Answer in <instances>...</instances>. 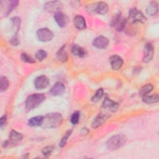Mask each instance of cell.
I'll list each match as a JSON object with an SVG mask.
<instances>
[{
  "label": "cell",
  "instance_id": "obj_11",
  "mask_svg": "<svg viewBox=\"0 0 159 159\" xmlns=\"http://www.w3.org/2000/svg\"><path fill=\"white\" fill-rule=\"evenodd\" d=\"M109 44V40L104 36H98L96 37L93 41V45L94 47L104 49L106 48Z\"/></svg>",
  "mask_w": 159,
  "mask_h": 159
},
{
  "label": "cell",
  "instance_id": "obj_9",
  "mask_svg": "<svg viewBox=\"0 0 159 159\" xmlns=\"http://www.w3.org/2000/svg\"><path fill=\"white\" fill-rule=\"evenodd\" d=\"M34 86L37 89H42L46 88L49 84V80L47 76L41 75L35 78L34 81Z\"/></svg>",
  "mask_w": 159,
  "mask_h": 159
},
{
  "label": "cell",
  "instance_id": "obj_13",
  "mask_svg": "<svg viewBox=\"0 0 159 159\" xmlns=\"http://www.w3.org/2000/svg\"><path fill=\"white\" fill-rule=\"evenodd\" d=\"M102 107L106 110H108L111 112H114L117 110L119 105L116 102L111 100V99L105 98L102 102Z\"/></svg>",
  "mask_w": 159,
  "mask_h": 159
},
{
  "label": "cell",
  "instance_id": "obj_23",
  "mask_svg": "<svg viewBox=\"0 0 159 159\" xmlns=\"http://www.w3.org/2000/svg\"><path fill=\"white\" fill-rule=\"evenodd\" d=\"M153 85L152 84H147L144 86H143L139 91V94H140L141 96H144L145 95H147V94L150 93L152 89H153Z\"/></svg>",
  "mask_w": 159,
  "mask_h": 159
},
{
  "label": "cell",
  "instance_id": "obj_18",
  "mask_svg": "<svg viewBox=\"0 0 159 159\" xmlns=\"http://www.w3.org/2000/svg\"><path fill=\"white\" fill-rule=\"evenodd\" d=\"M158 11V3L156 1H151L146 9V13L150 16H154L157 14Z\"/></svg>",
  "mask_w": 159,
  "mask_h": 159
},
{
  "label": "cell",
  "instance_id": "obj_10",
  "mask_svg": "<svg viewBox=\"0 0 159 159\" xmlns=\"http://www.w3.org/2000/svg\"><path fill=\"white\" fill-rule=\"evenodd\" d=\"M109 63L111 64L112 69L116 71L120 70L124 63V61L122 58L117 55H112L109 58Z\"/></svg>",
  "mask_w": 159,
  "mask_h": 159
},
{
  "label": "cell",
  "instance_id": "obj_17",
  "mask_svg": "<svg viewBox=\"0 0 159 159\" xmlns=\"http://www.w3.org/2000/svg\"><path fill=\"white\" fill-rule=\"evenodd\" d=\"M71 51V53L74 55L77 56L78 57H81V58L84 57L87 53L86 50L84 48H83L76 44H74L72 45Z\"/></svg>",
  "mask_w": 159,
  "mask_h": 159
},
{
  "label": "cell",
  "instance_id": "obj_5",
  "mask_svg": "<svg viewBox=\"0 0 159 159\" xmlns=\"http://www.w3.org/2000/svg\"><path fill=\"white\" fill-rule=\"evenodd\" d=\"M129 20L132 24L136 22L143 23L147 20V17L137 8H132L128 12Z\"/></svg>",
  "mask_w": 159,
  "mask_h": 159
},
{
  "label": "cell",
  "instance_id": "obj_26",
  "mask_svg": "<svg viewBox=\"0 0 159 159\" xmlns=\"http://www.w3.org/2000/svg\"><path fill=\"white\" fill-rule=\"evenodd\" d=\"M19 1H9L7 8L5 12V16H7L14 8H16L18 5Z\"/></svg>",
  "mask_w": 159,
  "mask_h": 159
},
{
  "label": "cell",
  "instance_id": "obj_12",
  "mask_svg": "<svg viewBox=\"0 0 159 159\" xmlns=\"http://www.w3.org/2000/svg\"><path fill=\"white\" fill-rule=\"evenodd\" d=\"M65 91V85L61 82L56 83L50 89L49 93L53 96H60L63 94Z\"/></svg>",
  "mask_w": 159,
  "mask_h": 159
},
{
  "label": "cell",
  "instance_id": "obj_30",
  "mask_svg": "<svg viewBox=\"0 0 159 159\" xmlns=\"http://www.w3.org/2000/svg\"><path fill=\"white\" fill-rule=\"evenodd\" d=\"M20 59L22 61L29 63H34L35 62V60L32 58L30 56H29L28 54L25 53H22L20 55Z\"/></svg>",
  "mask_w": 159,
  "mask_h": 159
},
{
  "label": "cell",
  "instance_id": "obj_16",
  "mask_svg": "<svg viewBox=\"0 0 159 159\" xmlns=\"http://www.w3.org/2000/svg\"><path fill=\"white\" fill-rule=\"evenodd\" d=\"M73 22L75 27L80 30H84L86 28V23L85 19L80 15H77L74 17Z\"/></svg>",
  "mask_w": 159,
  "mask_h": 159
},
{
  "label": "cell",
  "instance_id": "obj_6",
  "mask_svg": "<svg viewBox=\"0 0 159 159\" xmlns=\"http://www.w3.org/2000/svg\"><path fill=\"white\" fill-rule=\"evenodd\" d=\"M37 37L38 39L43 42H49L53 38V32L47 28H41L37 31Z\"/></svg>",
  "mask_w": 159,
  "mask_h": 159
},
{
  "label": "cell",
  "instance_id": "obj_25",
  "mask_svg": "<svg viewBox=\"0 0 159 159\" xmlns=\"http://www.w3.org/2000/svg\"><path fill=\"white\" fill-rule=\"evenodd\" d=\"M9 81L5 76H1L0 78V89L1 92L6 91L9 87Z\"/></svg>",
  "mask_w": 159,
  "mask_h": 159
},
{
  "label": "cell",
  "instance_id": "obj_1",
  "mask_svg": "<svg viewBox=\"0 0 159 159\" xmlns=\"http://www.w3.org/2000/svg\"><path fill=\"white\" fill-rule=\"evenodd\" d=\"M63 122V117L58 112H51L43 116L42 127L44 128H57Z\"/></svg>",
  "mask_w": 159,
  "mask_h": 159
},
{
  "label": "cell",
  "instance_id": "obj_19",
  "mask_svg": "<svg viewBox=\"0 0 159 159\" xmlns=\"http://www.w3.org/2000/svg\"><path fill=\"white\" fill-rule=\"evenodd\" d=\"M43 116H37L33 117L28 120V125L30 127H38L42 126L43 123Z\"/></svg>",
  "mask_w": 159,
  "mask_h": 159
},
{
  "label": "cell",
  "instance_id": "obj_7",
  "mask_svg": "<svg viewBox=\"0 0 159 159\" xmlns=\"http://www.w3.org/2000/svg\"><path fill=\"white\" fill-rule=\"evenodd\" d=\"M154 55V47L151 43H147L143 48V61L147 63L150 61Z\"/></svg>",
  "mask_w": 159,
  "mask_h": 159
},
{
  "label": "cell",
  "instance_id": "obj_3",
  "mask_svg": "<svg viewBox=\"0 0 159 159\" xmlns=\"http://www.w3.org/2000/svg\"><path fill=\"white\" fill-rule=\"evenodd\" d=\"M46 98L44 94L35 93L29 95L25 101V109L27 111L32 110L37 107L42 102H43Z\"/></svg>",
  "mask_w": 159,
  "mask_h": 159
},
{
  "label": "cell",
  "instance_id": "obj_35",
  "mask_svg": "<svg viewBox=\"0 0 159 159\" xmlns=\"http://www.w3.org/2000/svg\"><path fill=\"white\" fill-rule=\"evenodd\" d=\"M121 17H122V15L120 12H117V14H116L111 21V25L112 27H114V25L116 24V23L119 21V20Z\"/></svg>",
  "mask_w": 159,
  "mask_h": 159
},
{
  "label": "cell",
  "instance_id": "obj_2",
  "mask_svg": "<svg viewBox=\"0 0 159 159\" xmlns=\"http://www.w3.org/2000/svg\"><path fill=\"white\" fill-rule=\"evenodd\" d=\"M127 139L124 134H116L111 137L106 142V147L109 150H114L123 147L127 142Z\"/></svg>",
  "mask_w": 159,
  "mask_h": 159
},
{
  "label": "cell",
  "instance_id": "obj_27",
  "mask_svg": "<svg viewBox=\"0 0 159 159\" xmlns=\"http://www.w3.org/2000/svg\"><path fill=\"white\" fill-rule=\"evenodd\" d=\"M11 20L12 23L13 29L15 30V33H17L20 26V23H21L20 19L19 17H14L11 19Z\"/></svg>",
  "mask_w": 159,
  "mask_h": 159
},
{
  "label": "cell",
  "instance_id": "obj_33",
  "mask_svg": "<svg viewBox=\"0 0 159 159\" xmlns=\"http://www.w3.org/2000/svg\"><path fill=\"white\" fill-rule=\"evenodd\" d=\"M54 149V147L52 145H47L43 148L42 150V153L45 156V157H48L50 155V154L52 153L53 150Z\"/></svg>",
  "mask_w": 159,
  "mask_h": 159
},
{
  "label": "cell",
  "instance_id": "obj_31",
  "mask_svg": "<svg viewBox=\"0 0 159 159\" xmlns=\"http://www.w3.org/2000/svg\"><path fill=\"white\" fill-rule=\"evenodd\" d=\"M71 133H72V130H68L65 133V134L62 137V139H61V140H60V142L59 143V145H60V147H63L66 145V142L68 140V139L70 137V136L71 135Z\"/></svg>",
  "mask_w": 159,
  "mask_h": 159
},
{
  "label": "cell",
  "instance_id": "obj_14",
  "mask_svg": "<svg viewBox=\"0 0 159 159\" xmlns=\"http://www.w3.org/2000/svg\"><path fill=\"white\" fill-rule=\"evenodd\" d=\"M54 19L57 23V24L61 27H64L66 26L68 22V17L67 16L63 14L61 11L57 12L54 14Z\"/></svg>",
  "mask_w": 159,
  "mask_h": 159
},
{
  "label": "cell",
  "instance_id": "obj_8",
  "mask_svg": "<svg viewBox=\"0 0 159 159\" xmlns=\"http://www.w3.org/2000/svg\"><path fill=\"white\" fill-rule=\"evenodd\" d=\"M62 8V3L58 1L47 2L44 4V9L48 12H57L60 11Z\"/></svg>",
  "mask_w": 159,
  "mask_h": 159
},
{
  "label": "cell",
  "instance_id": "obj_4",
  "mask_svg": "<svg viewBox=\"0 0 159 159\" xmlns=\"http://www.w3.org/2000/svg\"><path fill=\"white\" fill-rule=\"evenodd\" d=\"M86 11L89 14H98L101 15L105 14L108 11L107 4L102 1L94 2L88 4L86 6Z\"/></svg>",
  "mask_w": 159,
  "mask_h": 159
},
{
  "label": "cell",
  "instance_id": "obj_36",
  "mask_svg": "<svg viewBox=\"0 0 159 159\" xmlns=\"http://www.w3.org/2000/svg\"><path fill=\"white\" fill-rule=\"evenodd\" d=\"M6 120H7V116L6 115H4L1 117V119H0V127H1V128H2L6 125Z\"/></svg>",
  "mask_w": 159,
  "mask_h": 159
},
{
  "label": "cell",
  "instance_id": "obj_21",
  "mask_svg": "<svg viewBox=\"0 0 159 159\" xmlns=\"http://www.w3.org/2000/svg\"><path fill=\"white\" fill-rule=\"evenodd\" d=\"M22 138H23L22 134L14 130H11V132L9 133V139L12 143H16V142H19L22 139Z\"/></svg>",
  "mask_w": 159,
  "mask_h": 159
},
{
  "label": "cell",
  "instance_id": "obj_20",
  "mask_svg": "<svg viewBox=\"0 0 159 159\" xmlns=\"http://www.w3.org/2000/svg\"><path fill=\"white\" fill-rule=\"evenodd\" d=\"M57 59L61 62H66L68 60V54L65 50V45H63L57 52Z\"/></svg>",
  "mask_w": 159,
  "mask_h": 159
},
{
  "label": "cell",
  "instance_id": "obj_29",
  "mask_svg": "<svg viewBox=\"0 0 159 159\" xmlns=\"http://www.w3.org/2000/svg\"><path fill=\"white\" fill-rule=\"evenodd\" d=\"M35 58L39 61H42L47 57V53L43 50H39L35 53Z\"/></svg>",
  "mask_w": 159,
  "mask_h": 159
},
{
  "label": "cell",
  "instance_id": "obj_28",
  "mask_svg": "<svg viewBox=\"0 0 159 159\" xmlns=\"http://www.w3.org/2000/svg\"><path fill=\"white\" fill-rule=\"evenodd\" d=\"M103 94H104L103 89L102 88H99L96 91L95 94L93 95V96L91 98V101L94 102L99 101L103 96Z\"/></svg>",
  "mask_w": 159,
  "mask_h": 159
},
{
  "label": "cell",
  "instance_id": "obj_24",
  "mask_svg": "<svg viewBox=\"0 0 159 159\" xmlns=\"http://www.w3.org/2000/svg\"><path fill=\"white\" fill-rule=\"evenodd\" d=\"M127 22V21L126 19L123 18V17H121V18L119 20V21L116 23V24L114 25V27H115L116 30L119 32V31H122V30H124Z\"/></svg>",
  "mask_w": 159,
  "mask_h": 159
},
{
  "label": "cell",
  "instance_id": "obj_34",
  "mask_svg": "<svg viewBox=\"0 0 159 159\" xmlns=\"http://www.w3.org/2000/svg\"><path fill=\"white\" fill-rule=\"evenodd\" d=\"M9 43L13 46H17L19 44V40L17 33H15L14 35L9 40Z\"/></svg>",
  "mask_w": 159,
  "mask_h": 159
},
{
  "label": "cell",
  "instance_id": "obj_32",
  "mask_svg": "<svg viewBox=\"0 0 159 159\" xmlns=\"http://www.w3.org/2000/svg\"><path fill=\"white\" fill-rule=\"evenodd\" d=\"M80 116V114L78 111L74 112L71 114V118H70V121H71V124L73 125H76L79 122Z\"/></svg>",
  "mask_w": 159,
  "mask_h": 159
},
{
  "label": "cell",
  "instance_id": "obj_15",
  "mask_svg": "<svg viewBox=\"0 0 159 159\" xmlns=\"http://www.w3.org/2000/svg\"><path fill=\"white\" fill-rule=\"evenodd\" d=\"M108 117H109V116L106 114H104V113L99 114L94 119V120L91 124L92 127L94 129L98 128V127L101 125L102 124H104L107 120Z\"/></svg>",
  "mask_w": 159,
  "mask_h": 159
},
{
  "label": "cell",
  "instance_id": "obj_22",
  "mask_svg": "<svg viewBox=\"0 0 159 159\" xmlns=\"http://www.w3.org/2000/svg\"><path fill=\"white\" fill-rule=\"evenodd\" d=\"M158 95L157 94H152L150 96H147L145 95L143 96L142 98V101L143 102L147 103V104H153L157 102L158 101Z\"/></svg>",
  "mask_w": 159,
  "mask_h": 159
}]
</instances>
